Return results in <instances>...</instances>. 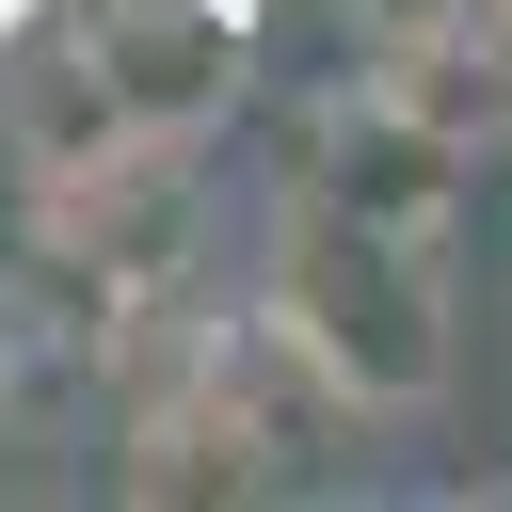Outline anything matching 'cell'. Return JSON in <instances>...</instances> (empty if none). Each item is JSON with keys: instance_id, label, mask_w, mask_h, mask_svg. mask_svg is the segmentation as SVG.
I'll list each match as a JSON object with an SVG mask.
<instances>
[{"instance_id": "1", "label": "cell", "mask_w": 512, "mask_h": 512, "mask_svg": "<svg viewBox=\"0 0 512 512\" xmlns=\"http://www.w3.org/2000/svg\"><path fill=\"white\" fill-rule=\"evenodd\" d=\"M256 304L368 400V416H416V400H448V368H464V288H448V240H400V224H352V208H320V192H288L272 208V272H256Z\"/></svg>"}, {"instance_id": "2", "label": "cell", "mask_w": 512, "mask_h": 512, "mask_svg": "<svg viewBox=\"0 0 512 512\" xmlns=\"http://www.w3.org/2000/svg\"><path fill=\"white\" fill-rule=\"evenodd\" d=\"M464 128H432V112H400L384 80H336L320 96V144H304V176L288 192H320V208H352V224H400V240H448L464 224Z\"/></svg>"}, {"instance_id": "3", "label": "cell", "mask_w": 512, "mask_h": 512, "mask_svg": "<svg viewBox=\"0 0 512 512\" xmlns=\"http://www.w3.org/2000/svg\"><path fill=\"white\" fill-rule=\"evenodd\" d=\"M464 16H480V48H496V64H512V0H464Z\"/></svg>"}, {"instance_id": "4", "label": "cell", "mask_w": 512, "mask_h": 512, "mask_svg": "<svg viewBox=\"0 0 512 512\" xmlns=\"http://www.w3.org/2000/svg\"><path fill=\"white\" fill-rule=\"evenodd\" d=\"M0 400H16V304H0Z\"/></svg>"}]
</instances>
